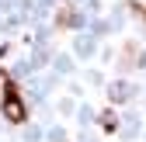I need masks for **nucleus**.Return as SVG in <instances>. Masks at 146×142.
I'll use <instances>...</instances> for the list:
<instances>
[{"label": "nucleus", "instance_id": "1", "mask_svg": "<svg viewBox=\"0 0 146 142\" xmlns=\"http://www.w3.org/2000/svg\"><path fill=\"white\" fill-rule=\"evenodd\" d=\"M4 118L14 121V125H21V121L28 118V108H25L21 90H17L14 80H4Z\"/></svg>", "mask_w": 146, "mask_h": 142}]
</instances>
